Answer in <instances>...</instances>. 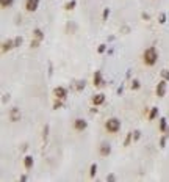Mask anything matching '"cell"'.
<instances>
[{
  "label": "cell",
  "instance_id": "cell-1",
  "mask_svg": "<svg viewBox=\"0 0 169 182\" xmlns=\"http://www.w3.org/2000/svg\"><path fill=\"white\" fill-rule=\"evenodd\" d=\"M158 61V50L155 46H150L147 47L144 52H142V63L146 66H155Z\"/></svg>",
  "mask_w": 169,
  "mask_h": 182
},
{
  "label": "cell",
  "instance_id": "cell-22",
  "mask_svg": "<svg viewBox=\"0 0 169 182\" xmlns=\"http://www.w3.org/2000/svg\"><path fill=\"white\" fill-rule=\"evenodd\" d=\"M41 43H42V41H39V39L33 38V39H32V43H30V47H32V49H38V47L41 46Z\"/></svg>",
  "mask_w": 169,
  "mask_h": 182
},
{
  "label": "cell",
  "instance_id": "cell-3",
  "mask_svg": "<svg viewBox=\"0 0 169 182\" xmlns=\"http://www.w3.org/2000/svg\"><path fill=\"white\" fill-rule=\"evenodd\" d=\"M166 91H167V80L161 78V80L157 83V86H155V94H157L158 98H164V96H166Z\"/></svg>",
  "mask_w": 169,
  "mask_h": 182
},
{
  "label": "cell",
  "instance_id": "cell-21",
  "mask_svg": "<svg viewBox=\"0 0 169 182\" xmlns=\"http://www.w3.org/2000/svg\"><path fill=\"white\" fill-rule=\"evenodd\" d=\"M85 86H86V82H85V80H78L75 88H77V91L80 93V91H83V89H85Z\"/></svg>",
  "mask_w": 169,
  "mask_h": 182
},
{
  "label": "cell",
  "instance_id": "cell-15",
  "mask_svg": "<svg viewBox=\"0 0 169 182\" xmlns=\"http://www.w3.org/2000/svg\"><path fill=\"white\" fill-rule=\"evenodd\" d=\"M157 116H158V107H152L150 112H149V115H147V119L149 121H153Z\"/></svg>",
  "mask_w": 169,
  "mask_h": 182
},
{
  "label": "cell",
  "instance_id": "cell-32",
  "mask_svg": "<svg viewBox=\"0 0 169 182\" xmlns=\"http://www.w3.org/2000/svg\"><path fill=\"white\" fill-rule=\"evenodd\" d=\"M107 180H110V182H113V180H116V176H114L113 173H110V174H107Z\"/></svg>",
  "mask_w": 169,
  "mask_h": 182
},
{
  "label": "cell",
  "instance_id": "cell-17",
  "mask_svg": "<svg viewBox=\"0 0 169 182\" xmlns=\"http://www.w3.org/2000/svg\"><path fill=\"white\" fill-rule=\"evenodd\" d=\"M75 7H77V0H71V2H67V3L64 5V10H66V11H72Z\"/></svg>",
  "mask_w": 169,
  "mask_h": 182
},
{
  "label": "cell",
  "instance_id": "cell-2",
  "mask_svg": "<svg viewBox=\"0 0 169 182\" xmlns=\"http://www.w3.org/2000/svg\"><path fill=\"white\" fill-rule=\"evenodd\" d=\"M105 129L110 134H116V132L121 130V121L117 118H108L107 123H105Z\"/></svg>",
  "mask_w": 169,
  "mask_h": 182
},
{
  "label": "cell",
  "instance_id": "cell-33",
  "mask_svg": "<svg viewBox=\"0 0 169 182\" xmlns=\"http://www.w3.org/2000/svg\"><path fill=\"white\" fill-rule=\"evenodd\" d=\"M116 93H117V94H119V96H121V94H122V93H124V85H121V86H119V88H117V91H116Z\"/></svg>",
  "mask_w": 169,
  "mask_h": 182
},
{
  "label": "cell",
  "instance_id": "cell-28",
  "mask_svg": "<svg viewBox=\"0 0 169 182\" xmlns=\"http://www.w3.org/2000/svg\"><path fill=\"white\" fill-rule=\"evenodd\" d=\"M158 22H160L161 25H164V24H166V14H164V13H161V14L158 16Z\"/></svg>",
  "mask_w": 169,
  "mask_h": 182
},
{
  "label": "cell",
  "instance_id": "cell-23",
  "mask_svg": "<svg viewBox=\"0 0 169 182\" xmlns=\"http://www.w3.org/2000/svg\"><path fill=\"white\" fill-rule=\"evenodd\" d=\"M110 14H111L110 8H103V13H102V21H107V19L110 18Z\"/></svg>",
  "mask_w": 169,
  "mask_h": 182
},
{
  "label": "cell",
  "instance_id": "cell-7",
  "mask_svg": "<svg viewBox=\"0 0 169 182\" xmlns=\"http://www.w3.org/2000/svg\"><path fill=\"white\" fill-rule=\"evenodd\" d=\"M86 127H88V123L83 118H75L74 119V129L77 132H83V130H86Z\"/></svg>",
  "mask_w": 169,
  "mask_h": 182
},
{
  "label": "cell",
  "instance_id": "cell-13",
  "mask_svg": "<svg viewBox=\"0 0 169 182\" xmlns=\"http://www.w3.org/2000/svg\"><path fill=\"white\" fill-rule=\"evenodd\" d=\"M166 129H167V119L164 116H161L158 119V130L160 132H166Z\"/></svg>",
  "mask_w": 169,
  "mask_h": 182
},
{
  "label": "cell",
  "instance_id": "cell-14",
  "mask_svg": "<svg viewBox=\"0 0 169 182\" xmlns=\"http://www.w3.org/2000/svg\"><path fill=\"white\" fill-rule=\"evenodd\" d=\"M33 38H36V39H39V41H44L46 33H44L41 28H33Z\"/></svg>",
  "mask_w": 169,
  "mask_h": 182
},
{
  "label": "cell",
  "instance_id": "cell-8",
  "mask_svg": "<svg viewBox=\"0 0 169 182\" xmlns=\"http://www.w3.org/2000/svg\"><path fill=\"white\" fill-rule=\"evenodd\" d=\"M39 8V0H25V10L28 13H35Z\"/></svg>",
  "mask_w": 169,
  "mask_h": 182
},
{
  "label": "cell",
  "instance_id": "cell-6",
  "mask_svg": "<svg viewBox=\"0 0 169 182\" xmlns=\"http://www.w3.org/2000/svg\"><path fill=\"white\" fill-rule=\"evenodd\" d=\"M53 96H55V99L64 101V99L67 98V89H66L64 86H57V88L53 89Z\"/></svg>",
  "mask_w": 169,
  "mask_h": 182
},
{
  "label": "cell",
  "instance_id": "cell-30",
  "mask_svg": "<svg viewBox=\"0 0 169 182\" xmlns=\"http://www.w3.org/2000/svg\"><path fill=\"white\" fill-rule=\"evenodd\" d=\"M141 138V130H135L133 132V141H138Z\"/></svg>",
  "mask_w": 169,
  "mask_h": 182
},
{
  "label": "cell",
  "instance_id": "cell-27",
  "mask_svg": "<svg viewBox=\"0 0 169 182\" xmlns=\"http://www.w3.org/2000/svg\"><path fill=\"white\" fill-rule=\"evenodd\" d=\"M167 137H169V135H163V137L160 138V148H166V141H167Z\"/></svg>",
  "mask_w": 169,
  "mask_h": 182
},
{
  "label": "cell",
  "instance_id": "cell-35",
  "mask_svg": "<svg viewBox=\"0 0 169 182\" xmlns=\"http://www.w3.org/2000/svg\"><path fill=\"white\" fill-rule=\"evenodd\" d=\"M2 101H3V104H5L7 101H10V94H3V99H2Z\"/></svg>",
  "mask_w": 169,
  "mask_h": 182
},
{
  "label": "cell",
  "instance_id": "cell-12",
  "mask_svg": "<svg viewBox=\"0 0 169 182\" xmlns=\"http://www.w3.org/2000/svg\"><path fill=\"white\" fill-rule=\"evenodd\" d=\"M33 165H35V159L32 155H25L24 157V166H25V169H32Z\"/></svg>",
  "mask_w": 169,
  "mask_h": 182
},
{
  "label": "cell",
  "instance_id": "cell-34",
  "mask_svg": "<svg viewBox=\"0 0 169 182\" xmlns=\"http://www.w3.org/2000/svg\"><path fill=\"white\" fill-rule=\"evenodd\" d=\"M47 135H49V126H46V127H44V135H42V137L46 138Z\"/></svg>",
  "mask_w": 169,
  "mask_h": 182
},
{
  "label": "cell",
  "instance_id": "cell-25",
  "mask_svg": "<svg viewBox=\"0 0 169 182\" xmlns=\"http://www.w3.org/2000/svg\"><path fill=\"white\" fill-rule=\"evenodd\" d=\"M160 74H161V78H164V80L169 82V71H167V69H161Z\"/></svg>",
  "mask_w": 169,
  "mask_h": 182
},
{
  "label": "cell",
  "instance_id": "cell-36",
  "mask_svg": "<svg viewBox=\"0 0 169 182\" xmlns=\"http://www.w3.org/2000/svg\"><path fill=\"white\" fill-rule=\"evenodd\" d=\"M27 179H28V177H27V174H22V176H21V182H25Z\"/></svg>",
  "mask_w": 169,
  "mask_h": 182
},
{
  "label": "cell",
  "instance_id": "cell-20",
  "mask_svg": "<svg viewBox=\"0 0 169 182\" xmlns=\"http://www.w3.org/2000/svg\"><path fill=\"white\" fill-rule=\"evenodd\" d=\"M132 140H133V132H128V134H127V137H125V140H124V146H125V148H127V146H130Z\"/></svg>",
  "mask_w": 169,
  "mask_h": 182
},
{
  "label": "cell",
  "instance_id": "cell-31",
  "mask_svg": "<svg viewBox=\"0 0 169 182\" xmlns=\"http://www.w3.org/2000/svg\"><path fill=\"white\" fill-rule=\"evenodd\" d=\"M141 19L142 21H150V14L149 13H141Z\"/></svg>",
  "mask_w": 169,
  "mask_h": 182
},
{
  "label": "cell",
  "instance_id": "cell-26",
  "mask_svg": "<svg viewBox=\"0 0 169 182\" xmlns=\"http://www.w3.org/2000/svg\"><path fill=\"white\" fill-rule=\"evenodd\" d=\"M22 43H24L22 36H16V38H14V46H16V47H21V46H22Z\"/></svg>",
  "mask_w": 169,
  "mask_h": 182
},
{
  "label": "cell",
  "instance_id": "cell-16",
  "mask_svg": "<svg viewBox=\"0 0 169 182\" xmlns=\"http://www.w3.org/2000/svg\"><path fill=\"white\" fill-rule=\"evenodd\" d=\"M14 0H0V7H2V10H7L10 7H13Z\"/></svg>",
  "mask_w": 169,
  "mask_h": 182
},
{
  "label": "cell",
  "instance_id": "cell-19",
  "mask_svg": "<svg viewBox=\"0 0 169 182\" xmlns=\"http://www.w3.org/2000/svg\"><path fill=\"white\" fill-rule=\"evenodd\" d=\"M96 174H97V163H92L89 166V177L92 179V177H96Z\"/></svg>",
  "mask_w": 169,
  "mask_h": 182
},
{
  "label": "cell",
  "instance_id": "cell-9",
  "mask_svg": "<svg viewBox=\"0 0 169 182\" xmlns=\"http://www.w3.org/2000/svg\"><path fill=\"white\" fill-rule=\"evenodd\" d=\"M99 152H100L102 157H108V155L111 154V146H110L108 143H102V144L99 146Z\"/></svg>",
  "mask_w": 169,
  "mask_h": 182
},
{
  "label": "cell",
  "instance_id": "cell-29",
  "mask_svg": "<svg viewBox=\"0 0 169 182\" xmlns=\"http://www.w3.org/2000/svg\"><path fill=\"white\" fill-rule=\"evenodd\" d=\"M103 52H107V44H99V47H97V53H103Z\"/></svg>",
  "mask_w": 169,
  "mask_h": 182
},
{
  "label": "cell",
  "instance_id": "cell-10",
  "mask_svg": "<svg viewBox=\"0 0 169 182\" xmlns=\"http://www.w3.org/2000/svg\"><path fill=\"white\" fill-rule=\"evenodd\" d=\"M14 47H16V46H14V39H7V41H3V44H2V52L7 53V52L13 50Z\"/></svg>",
  "mask_w": 169,
  "mask_h": 182
},
{
  "label": "cell",
  "instance_id": "cell-18",
  "mask_svg": "<svg viewBox=\"0 0 169 182\" xmlns=\"http://www.w3.org/2000/svg\"><path fill=\"white\" fill-rule=\"evenodd\" d=\"M130 86H132V89H133V91H138V89L141 88V82H139L138 78H133V80H132V85H130Z\"/></svg>",
  "mask_w": 169,
  "mask_h": 182
},
{
  "label": "cell",
  "instance_id": "cell-24",
  "mask_svg": "<svg viewBox=\"0 0 169 182\" xmlns=\"http://www.w3.org/2000/svg\"><path fill=\"white\" fill-rule=\"evenodd\" d=\"M63 107V101L61 99H57L55 102H53V110H60Z\"/></svg>",
  "mask_w": 169,
  "mask_h": 182
},
{
  "label": "cell",
  "instance_id": "cell-5",
  "mask_svg": "<svg viewBox=\"0 0 169 182\" xmlns=\"http://www.w3.org/2000/svg\"><path fill=\"white\" fill-rule=\"evenodd\" d=\"M92 85H94L96 88H102V86H105V80H103V77H102V72H100V71H96V72H94Z\"/></svg>",
  "mask_w": 169,
  "mask_h": 182
},
{
  "label": "cell",
  "instance_id": "cell-11",
  "mask_svg": "<svg viewBox=\"0 0 169 182\" xmlns=\"http://www.w3.org/2000/svg\"><path fill=\"white\" fill-rule=\"evenodd\" d=\"M105 94L103 93H99V94H94L92 96V104L96 105V107H99V105H102V104H105Z\"/></svg>",
  "mask_w": 169,
  "mask_h": 182
},
{
  "label": "cell",
  "instance_id": "cell-4",
  "mask_svg": "<svg viewBox=\"0 0 169 182\" xmlns=\"http://www.w3.org/2000/svg\"><path fill=\"white\" fill-rule=\"evenodd\" d=\"M8 118H10L11 123H17V121H21L22 113H21V110H19L17 107H13V109L8 112Z\"/></svg>",
  "mask_w": 169,
  "mask_h": 182
}]
</instances>
